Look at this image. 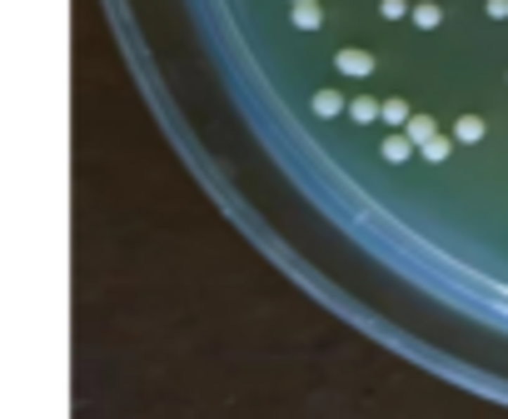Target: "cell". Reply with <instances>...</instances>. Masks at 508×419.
Returning <instances> with one entry per match:
<instances>
[{"label": "cell", "instance_id": "cell-1", "mask_svg": "<svg viewBox=\"0 0 508 419\" xmlns=\"http://www.w3.org/2000/svg\"><path fill=\"white\" fill-rule=\"evenodd\" d=\"M334 65L344 70V75H369V70H374V56H369V50H339Z\"/></svg>", "mask_w": 508, "mask_h": 419}, {"label": "cell", "instance_id": "cell-2", "mask_svg": "<svg viewBox=\"0 0 508 419\" xmlns=\"http://www.w3.org/2000/svg\"><path fill=\"white\" fill-rule=\"evenodd\" d=\"M294 25H299V30H319V25H324V11L314 6V0H294Z\"/></svg>", "mask_w": 508, "mask_h": 419}, {"label": "cell", "instance_id": "cell-3", "mask_svg": "<svg viewBox=\"0 0 508 419\" xmlns=\"http://www.w3.org/2000/svg\"><path fill=\"white\" fill-rule=\"evenodd\" d=\"M409 155H414V140H409V135H389V140H384V160L399 165V160H409Z\"/></svg>", "mask_w": 508, "mask_h": 419}, {"label": "cell", "instance_id": "cell-4", "mask_svg": "<svg viewBox=\"0 0 508 419\" xmlns=\"http://www.w3.org/2000/svg\"><path fill=\"white\" fill-rule=\"evenodd\" d=\"M454 135H459L464 145H478V140H483V120H478V115H464V120L454 125Z\"/></svg>", "mask_w": 508, "mask_h": 419}, {"label": "cell", "instance_id": "cell-5", "mask_svg": "<svg viewBox=\"0 0 508 419\" xmlns=\"http://www.w3.org/2000/svg\"><path fill=\"white\" fill-rule=\"evenodd\" d=\"M314 110L319 115H339V110H344V95H339V90H319L314 95Z\"/></svg>", "mask_w": 508, "mask_h": 419}, {"label": "cell", "instance_id": "cell-6", "mask_svg": "<svg viewBox=\"0 0 508 419\" xmlns=\"http://www.w3.org/2000/svg\"><path fill=\"white\" fill-rule=\"evenodd\" d=\"M349 115H354L359 125H369V120L384 115V105H374V100H349Z\"/></svg>", "mask_w": 508, "mask_h": 419}, {"label": "cell", "instance_id": "cell-7", "mask_svg": "<svg viewBox=\"0 0 508 419\" xmlns=\"http://www.w3.org/2000/svg\"><path fill=\"white\" fill-rule=\"evenodd\" d=\"M384 120H389V125H409L414 115H409V105H404V100H384Z\"/></svg>", "mask_w": 508, "mask_h": 419}, {"label": "cell", "instance_id": "cell-8", "mask_svg": "<svg viewBox=\"0 0 508 419\" xmlns=\"http://www.w3.org/2000/svg\"><path fill=\"white\" fill-rule=\"evenodd\" d=\"M409 140H419V145L434 140V120H429V115H414V120H409Z\"/></svg>", "mask_w": 508, "mask_h": 419}, {"label": "cell", "instance_id": "cell-9", "mask_svg": "<svg viewBox=\"0 0 508 419\" xmlns=\"http://www.w3.org/2000/svg\"><path fill=\"white\" fill-rule=\"evenodd\" d=\"M419 150H424V160H443V155H448V140H443V135H434V140H424Z\"/></svg>", "mask_w": 508, "mask_h": 419}, {"label": "cell", "instance_id": "cell-10", "mask_svg": "<svg viewBox=\"0 0 508 419\" xmlns=\"http://www.w3.org/2000/svg\"><path fill=\"white\" fill-rule=\"evenodd\" d=\"M414 20H419L424 30H434V25H438L443 15H438V6H419V11H414Z\"/></svg>", "mask_w": 508, "mask_h": 419}, {"label": "cell", "instance_id": "cell-11", "mask_svg": "<svg viewBox=\"0 0 508 419\" xmlns=\"http://www.w3.org/2000/svg\"><path fill=\"white\" fill-rule=\"evenodd\" d=\"M389 20H399V15H409V6H404V0H384V6H379Z\"/></svg>", "mask_w": 508, "mask_h": 419}, {"label": "cell", "instance_id": "cell-12", "mask_svg": "<svg viewBox=\"0 0 508 419\" xmlns=\"http://www.w3.org/2000/svg\"><path fill=\"white\" fill-rule=\"evenodd\" d=\"M488 15H498V20H503V15H508V0H488Z\"/></svg>", "mask_w": 508, "mask_h": 419}]
</instances>
